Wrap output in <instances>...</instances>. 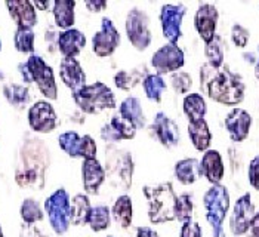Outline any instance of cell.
<instances>
[{"label": "cell", "instance_id": "30bf717a", "mask_svg": "<svg viewBox=\"0 0 259 237\" xmlns=\"http://www.w3.org/2000/svg\"><path fill=\"white\" fill-rule=\"evenodd\" d=\"M61 150L71 159H81V160H91L97 159L98 147L95 139L91 135H81L80 137L77 132L68 131L61 134L60 138Z\"/></svg>", "mask_w": 259, "mask_h": 237}, {"label": "cell", "instance_id": "ffe728a7", "mask_svg": "<svg viewBox=\"0 0 259 237\" xmlns=\"http://www.w3.org/2000/svg\"><path fill=\"white\" fill-rule=\"evenodd\" d=\"M81 179H83V188H84L86 194L97 196L101 185L105 181L104 166L101 165L98 159L83 160V163H81Z\"/></svg>", "mask_w": 259, "mask_h": 237}, {"label": "cell", "instance_id": "d6a6232c", "mask_svg": "<svg viewBox=\"0 0 259 237\" xmlns=\"http://www.w3.org/2000/svg\"><path fill=\"white\" fill-rule=\"evenodd\" d=\"M3 97L12 107L18 108V110L25 108L31 101L30 89L24 85H17V83L5 85L3 86Z\"/></svg>", "mask_w": 259, "mask_h": 237}, {"label": "cell", "instance_id": "d4e9b609", "mask_svg": "<svg viewBox=\"0 0 259 237\" xmlns=\"http://www.w3.org/2000/svg\"><path fill=\"white\" fill-rule=\"evenodd\" d=\"M119 114L124 120L131 122L137 128V131L144 129L147 125V117H145L142 104H141L140 99L135 98V97H127L121 101L119 107Z\"/></svg>", "mask_w": 259, "mask_h": 237}, {"label": "cell", "instance_id": "db71d44e", "mask_svg": "<svg viewBox=\"0 0 259 237\" xmlns=\"http://www.w3.org/2000/svg\"><path fill=\"white\" fill-rule=\"evenodd\" d=\"M107 237H114V236H107Z\"/></svg>", "mask_w": 259, "mask_h": 237}, {"label": "cell", "instance_id": "9c48e42d", "mask_svg": "<svg viewBox=\"0 0 259 237\" xmlns=\"http://www.w3.org/2000/svg\"><path fill=\"white\" fill-rule=\"evenodd\" d=\"M124 28H126L127 39L137 51L144 52L151 45L153 34L150 30V20L145 11L140 8H132L127 12Z\"/></svg>", "mask_w": 259, "mask_h": 237}, {"label": "cell", "instance_id": "cb8c5ba5", "mask_svg": "<svg viewBox=\"0 0 259 237\" xmlns=\"http://www.w3.org/2000/svg\"><path fill=\"white\" fill-rule=\"evenodd\" d=\"M200 172L201 177H204L212 185L221 184L224 178V162L220 151L217 150H207L204 151L203 157L200 160Z\"/></svg>", "mask_w": 259, "mask_h": 237}, {"label": "cell", "instance_id": "7bdbcfd3", "mask_svg": "<svg viewBox=\"0 0 259 237\" xmlns=\"http://www.w3.org/2000/svg\"><path fill=\"white\" fill-rule=\"evenodd\" d=\"M181 237H203L201 227H200L199 222L190 221V222L182 224V227H181Z\"/></svg>", "mask_w": 259, "mask_h": 237}, {"label": "cell", "instance_id": "ee69618b", "mask_svg": "<svg viewBox=\"0 0 259 237\" xmlns=\"http://www.w3.org/2000/svg\"><path fill=\"white\" fill-rule=\"evenodd\" d=\"M20 237H48L41 233L34 224H22L20 231Z\"/></svg>", "mask_w": 259, "mask_h": 237}, {"label": "cell", "instance_id": "ba28073f", "mask_svg": "<svg viewBox=\"0 0 259 237\" xmlns=\"http://www.w3.org/2000/svg\"><path fill=\"white\" fill-rule=\"evenodd\" d=\"M25 64L30 73L31 83H36L41 95L46 99H52V101L58 98V86L52 67L36 54L30 55Z\"/></svg>", "mask_w": 259, "mask_h": 237}, {"label": "cell", "instance_id": "7a4b0ae2", "mask_svg": "<svg viewBox=\"0 0 259 237\" xmlns=\"http://www.w3.org/2000/svg\"><path fill=\"white\" fill-rule=\"evenodd\" d=\"M200 89L215 102L224 105H239L244 99L246 86L241 76L222 65L213 68L207 62L200 67Z\"/></svg>", "mask_w": 259, "mask_h": 237}, {"label": "cell", "instance_id": "c3c4849f", "mask_svg": "<svg viewBox=\"0 0 259 237\" xmlns=\"http://www.w3.org/2000/svg\"><path fill=\"white\" fill-rule=\"evenodd\" d=\"M18 70H20V74L24 83H31V79H30V73H28V68H27V64L25 62H21L18 64Z\"/></svg>", "mask_w": 259, "mask_h": 237}, {"label": "cell", "instance_id": "681fc988", "mask_svg": "<svg viewBox=\"0 0 259 237\" xmlns=\"http://www.w3.org/2000/svg\"><path fill=\"white\" fill-rule=\"evenodd\" d=\"M33 5H34V8L36 9H40V11H46L49 6H52V3L51 2H33Z\"/></svg>", "mask_w": 259, "mask_h": 237}, {"label": "cell", "instance_id": "bcb514c9", "mask_svg": "<svg viewBox=\"0 0 259 237\" xmlns=\"http://www.w3.org/2000/svg\"><path fill=\"white\" fill-rule=\"evenodd\" d=\"M137 237H160L159 233L156 230H153L151 227L142 225L137 228Z\"/></svg>", "mask_w": 259, "mask_h": 237}, {"label": "cell", "instance_id": "4fadbf2b", "mask_svg": "<svg viewBox=\"0 0 259 237\" xmlns=\"http://www.w3.org/2000/svg\"><path fill=\"white\" fill-rule=\"evenodd\" d=\"M120 40L121 37L114 22L110 18L104 17L101 20V28L95 33L92 39V49L97 57L107 58V57H111L117 51Z\"/></svg>", "mask_w": 259, "mask_h": 237}, {"label": "cell", "instance_id": "83f0119b", "mask_svg": "<svg viewBox=\"0 0 259 237\" xmlns=\"http://www.w3.org/2000/svg\"><path fill=\"white\" fill-rule=\"evenodd\" d=\"M188 137L197 151H207L212 142V132L206 120L188 123Z\"/></svg>", "mask_w": 259, "mask_h": 237}, {"label": "cell", "instance_id": "ac0fdd59", "mask_svg": "<svg viewBox=\"0 0 259 237\" xmlns=\"http://www.w3.org/2000/svg\"><path fill=\"white\" fill-rule=\"evenodd\" d=\"M137 135V128L124 120L120 114H116L110 118L100 131V137L108 144L120 142L124 139H134Z\"/></svg>", "mask_w": 259, "mask_h": 237}, {"label": "cell", "instance_id": "52a82bcc", "mask_svg": "<svg viewBox=\"0 0 259 237\" xmlns=\"http://www.w3.org/2000/svg\"><path fill=\"white\" fill-rule=\"evenodd\" d=\"M70 194L65 188L55 190L45 200V212L48 215L49 224L58 236H62L70 228Z\"/></svg>", "mask_w": 259, "mask_h": 237}, {"label": "cell", "instance_id": "836d02e7", "mask_svg": "<svg viewBox=\"0 0 259 237\" xmlns=\"http://www.w3.org/2000/svg\"><path fill=\"white\" fill-rule=\"evenodd\" d=\"M142 88H144V92H145L147 98L150 101L160 102L163 94L167 89V83L157 73H153V74L148 73L145 76V79L142 80Z\"/></svg>", "mask_w": 259, "mask_h": 237}, {"label": "cell", "instance_id": "ab89813d", "mask_svg": "<svg viewBox=\"0 0 259 237\" xmlns=\"http://www.w3.org/2000/svg\"><path fill=\"white\" fill-rule=\"evenodd\" d=\"M170 83L177 94L184 95V94L190 92V89L193 86V77L187 71H175L170 74Z\"/></svg>", "mask_w": 259, "mask_h": 237}, {"label": "cell", "instance_id": "9a60e30c", "mask_svg": "<svg viewBox=\"0 0 259 237\" xmlns=\"http://www.w3.org/2000/svg\"><path fill=\"white\" fill-rule=\"evenodd\" d=\"M255 205L252 202L250 193L243 194L234 203L233 212L230 215V230L234 236H243L249 231L250 222L255 217Z\"/></svg>", "mask_w": 259, "mask_h": 237}, {"label": "cell", "instance_id": "816d5d0a", "mask_svg": "<svg viewBox=\"0 0 259 237\" xmlns=\"http://www.w3.org/2000/svg\"><path fill=\"white\" fill-rule=\"evenodd\" d=\"M0 237H5V234H3V230H2V227H0Z\"/></svg>", "mask_w": 259, "mask_h": 237}, {"label": "cell", "instance_id": "8d00e7d4", "mask_svg": "<svg viewBox=\"0 0 259 237\" xmlns=\"http://www.w3.org/2000/svg\"><path fill=\"white\" fill-rule=\"evenodd\" d=\"M34 31L33 28H24V27H17L15 36H14V45L15 49L21 54H34Z\"/></svg>", "mask_w": 259, "mask_h": 237}, {"label": "cell", "instance_id": "484cf974", "mask_svg": "<svg viewBox=\"0 0 259 237\" xmlns=\"http://www.w3.org/2000/svg\"><path fill=\"white\" fill-rule=\"evenodd\" d=\"M111 219L119 225L121 230H126L132 225V219H134V205H132V199L127 194H121L116 199L114 205L110 209Z\"/></svg>", "mask_w": 259, "mask_h": 237}, {"label": "cell", "instance_id": "f35d334b", "mask_svg": "<svg viewBox=\"0 0 259 237\" xmlns=\"http://www.w3.org/2000/svg\"><path fill=\"white\" fill-rule=\"evenodd\" d=\"M193 211H194L193 198L187 193L178 196L177 206H175V219L180 221L181 224L190 222V221H193Z\"/></svg>", "mask_w": 259, "mask_h": 237}, {"label": "cell", "instance_id": "7dc6e473", "mask_svg": "<svg viewBox=\"0 0 259 237\" xmlns=\"http://www.w3.org/2000/svg\"><path fill=\"white\" fill-rule=\"evenodd\" d=\"M247 236L259 237V212L258 214H255V217H253L252 222H250V227H249Z\"/></svg>", "mask_w": 259, "mask_h": 237}, {"label": "cell", "instance_id": "4316f807", "mask_svg": "<svg viewBox=\"0 0 259 237\" xmlns=\"http://www.w3.org/2000/svg\"><path fill=\"white\" fill-rule=\"evenodd\" d=\"M76 2L74 0H57L52 3V12H54V20L57 27L64 30L73 28L76 22V14H74Z\"/></svg>", "mask_w": 259, "mask_h": 237}, {"label": "cell", "instance_id": "277c9868", "mask_svg": "<svg viewBox=\"0 0 259 237\" xmlns=\"http://www.w3.org/2000/svg\"><path fill=\"white\" fill-rule=\"evenodd\" d=\"M134 169V157L131 151L111 145L107 148L104 172L105 179H108L113 188H117L120 191H129L132 187Z\"/></svg>", "mask_w": 259, "mask_h": 237}, {"label": "cell", "instance_id": "7c38bea8", "mask_svg": "<svg viewBox=\"0 0 259 237\" xmlns=\"http://www.w3.org/2000/svg\"><path fill=\"white\" fill-rule=\"evenodd\" d=\"M184 64H185L184 51L178 45H172V43L163 45L151 57V65L161 77L163 74H172L178 71L184 67Z\"/></svg>", "mask_w": 259, "mask_h": 237}, {"label": "cell", "instance_id": "60d3db41", "mask_svg": "<svg viewBox=\"0 0 259 237\" xmlns=\"http://www.w3.org/2000/svg\"><path fill=\"white\" fill-rule=\"evenodd\" d=\"M250 33L246 27H243L241 24H233L231 27V40L237 48H246L249 43Z\"/></svg>", "mask_w": 259, "mask_h": 237}, {"label": "cell", "instance_id": "b9f144b4", "mask_svg": "<svg viewBox=\"0 0 259 237\" xmlns=\"http://www.w3.org/2000/svg\"><path fill=\"white\" fill-rule=\"evenodd\" d=\"M247 178H249V184L255 190H259V156H255L250 160L249 169H247Z\"/></svg>", "mask_w": 259, "mask_h": 237}, {"label": "cell", "instance_id": "f546056e", "mask_svg": "<svg viewBox=\"0 0 259 237\" xmlns=\"http://www.w3.org/2000/svg\"><path fill=\"white\" fill-rule=\"evenodd\" d=\"M92 209L88 194H76L70 202V224L83 227L88 224V217Z\"/></svg>", "mask_w": 259, "mask_h": 237}, {"label": "cell", "instance_id": "8fae6325", "mask_svg": "<svg viewBox=\"0 0 259 237\" xmlns=\"http://www.w3.org/2000/svg\"><path fill=\"white\" fill-rule=\"evenodd\" d=\"M187 14V6L182 3L177 5H163L160 9V25L163 36L167 39V43L178 45L182 37V20Z\"/></svg>", "mask_w": 259, "mask_h": 237}, {"label": "cell", "instance_id": "603a6c76", "mask_svg": "<svg viewBox=\"0 0 259 237\" xmlns=\"http://www.w3.org/2000/svg\"><path fill=\"white\" fill-rule=\"evenodd\" d=\"M86 46V36L77 28L58 33V51L64 58H76Z\"/></svg>", "mask_w": 259, "mask_h": 237}, {"label": "cell", "instance_id": "2e32d148", "mask_svg": "<svg viewBox=\"0 0 259 237\" xmlns=\"http://www.w3.org/2000/svg\"><path fill=\"white\" fill-rule=\"evenodd\" d=\"M220 20V12L215 5L212 3H203L194 15V28L199 33L200 39L206 43L215 37L217 34V25Z\"/></svg>", "mask_w": 259, "mask_h": 237}, {"label": "cell", "instance_id": "44dd1931", "mask_svg": "<svg viewBox=\"0 0 259 237\" xmlns=\"http://www.w3.org/2000/svg\"><path fill=\"white\" fill-rule=\"evenodd\" d=\"M60 77L62 83L71 91V94L86 86V73L76 58H62L60 64Z\"/></svg>", "mask_w": 259, "mask_h": 237}, {"label": "cell", "instance_id": "e575fe53", "mask_svg": "<svg viewBox=\"0 0 259 237\" xmlns=\"http://www.w3.org/2000/svg\"><path fill=\"white\" fill-rule=\"evenodd\" d=\"M111 224V214H110V208L105 205H98V206H92L89 217H88V225L91 227L92 231L100 233L104 231L110 227Z\"/></svg>", "mask_w": 259, "mask_h": 237}, {"label": "cell", "instance_id": "3957f363", "mask_svg": "<svg viewBox=\"0 0 259 237\" xmlns=\"http://www.w3.org/2000/svg\"><path fill=\"white\" fill-rule=\"evenodd\" d=\"M144 196L148 206V219L153 224L170 222L175 219L177 193L172 182H160L157 185H145Z\"/></svg>", "mask_w": 259, "mask_h": 237}, {"label": "cell", "instance_id": "1f68e13d", "mask_svg": "<svg viewBox=\"0 0 259 237\" xmlns=\"http://www.w3.org/2000/svg\"><path fill=\"white\" fill-rule=\"evenodd\" d=\"M184 113L188 118V123H194L204 120V116L207 113V105L204 98L200 94H188L182 101Z\"/></svg>", "mask_w": 259, "mask_h": 237}, {"label": "cell", "instance_id": "e0dca14e", "mask_svg": "<svg viewBox=\"0 0 259 237\" xmlns=\"http://www.w3.org/2000/svg\"><path fill=\"white\" fill-rule=\"evenodd\" d=\"M151 129H153L154 137L157 138V141L164 148L178 147L181 141L180 128H178L177 122L172 117H169L166 113L159 111L156 114V117L153 120V125H151Z\"/></svg>", "mask_w": 259, "mask_h": 237}, {"label": "cell", "instance_id": "f1b7e54d", "mask_svg": "<svg viewBox=\"0 0 259 237\" xmlns=\"http://www.w3.org/2000/svg\"><path fill=\"white\" fill-rule=\"evenodd\" d=\"M147 67L145 65H140V67H134L131 70H120L119 73L114 74V85L121 89V91H132L135 86H138L142 83V80L147 76Z\"/></svg>", "mask_w": 259, "mask_h": 237}, {"label": "cell", "instance_id": "8992f818", "mask_svg": "<svg viewBox=\"0 0 259 237\" xmlns=\"http://www.w3.org/2000/svg\"><path fill=\"white\" fill-rule=\"evenodd\" d=\"M206 219L212 227L213 237H227L224 231V221L230 211V193L225 185H212L203 196Z\"/></svg>", "mask_w": 259, "mask_h": 237}, {"label": "cell", "instance_id": "5bb4252c", "mask_svg": "<svg viewBox=\"0 0 259 237\" xmlns=\"http://www.w3.org/2000/svg\"><path fill=\"white\" fill-rule=\"evenodd\" d=\"M28 126L37 134H51L58 126V114L51 102L37 101L28 108Z\"/></svg>", "mask_w": 259, "mask_h": 237}, {"label": "cell", "instance_id": "f907efd6", "mask_svg": "<svg viewBox=\"0 0 259 237\" xmlns=\"http://www.w3.org/2000/svg\"><path fill=\"white\" fill-rule=\"evenodd\" d=\"M255 77L259 80V46H258V59H256V64H255Z\"/></svg>", "mask_w": 259, "mask_h": 237}, {"label": "cell", "instance_id": "4dcf8cb0", "mask_svg": "<svg viewBox=\"0 0 259 237\" xmlns=\"http://www.w3.org/2000/svg\"><path fill=\"white\" fill-rule=\"evenodd\" d=\"M175 177L182 185H191L201 178L200 162L197 159H182L175 165Z\"/></svg>", "mask_w": 259, "mask_h": 237}, {"label": "cell", "instance_id": "f5cc1de1", "mask_svg": "<svg viewBox=\"0 0 259 237\" xmlns=\"http://www.w3.org/2000/svg\"><path fill=\"white\" fill-rule=\"evenodd\" d=\"M0 51H2V40H0Z\"/></svg>", "mask_w": 259, "mask_h": 237}, {"label": "cell", "instance_id": "d6986e66", "mask_svg": "<svg viewBox=\"0 0 259 237\" xmlns=\"http://www.w3.org/2000/svg\"><path fill=\"white\" fill-rule=\"evenodd\" d=\"M252 126V116L243 108H233L225 117V129L231 141L241 142L249 137Z\"/></svg>", "mask_w": 259, "mask_h": 237}, {"label": "cell", "instance_id": "d590c367", "mask_svg": "<svg viewBox=\"0 0 259 237\" xmlns=\"http://www.w3.org/2000/svg\"><path fill=\"white\" fill-rule=\"evenodd\" d=\"M204 57L213 68H221L224 65V42L220 34H215L213 39L204 45Z\"/></svg>", "mask_w": 259, "mask_h": 237}, {"label": "cell", "instance_id": "5b68a950", "mask_svg": "<svg viewBox=\"0 0 259 237\" xmlns=\"http://www.w3.org/2000/svg\"><path fill=\"white\" fill-rule=\"evenodd\" d=\"M76 105L86 114H98L104 110L116 108V95L110 86L102 82L86 85L73 94Z\"/></svg>", "mask_w": 259, "mask_h": 237}, {"label": "cell", "instance_id": "74e56055", "mask_svg": "<svg viewBox=\"0 0 259 237\" xmlns=\"http://www.w3.org/2000/svg\"><path fill=\"white\" fill-rule=\"evenodd\" d=\"M21 218L24 221V224H36V222H40L45 214H43V209L40 206V203L36 200V199H25L21 205L20 209Z\"/></svg>", "mask_w": 259, "mask_h": 237}, {"label": "cell", "instance_id": "f6af8a7d", "mask_svg": "<svg viewBox=\"0 0 259 237\" xmlns=\"http://www.w3.org/2000/svg\"><path fill=\"white\" fill-rule=\"evenodd\" d=\"M84 6L88 8L89 12L100 14V12H102L107 8V2L105 0H86L84 2Z\"/></svg>", "mask_w": 259, "mask_h": 237}, {"label": "cell", "instance_id": "6da1fadb", "mask_svg": "<svg viewBox=\"0 0 259 237\" xmlns=\"http://www.w3.org/2000/svg\"><path fill=\"white\" fill-rule=\"evenodd\" d=\"M51 166L49 147L39 138L22 141L15 165V182L21 188L43 190Z\"/></svg>", "mask_w": 259, "mask_h": 237}, {"label": "cell", "instance_id": "7402d4cb", "mask_svg": "<svg viewBox=\"0 0 259 237\" xmlns=\"http://www.w3.org/2000/svg\"><path fill=\"white\" fill-rule=\"evenodd\" d=\"M5 5L9 11V15L15 21L17 27L33 28L37 24V11L33 2L14 0V2H6Z\"/></svg>", "mask_w": 259, "mask_h": 237}]
</instances>
